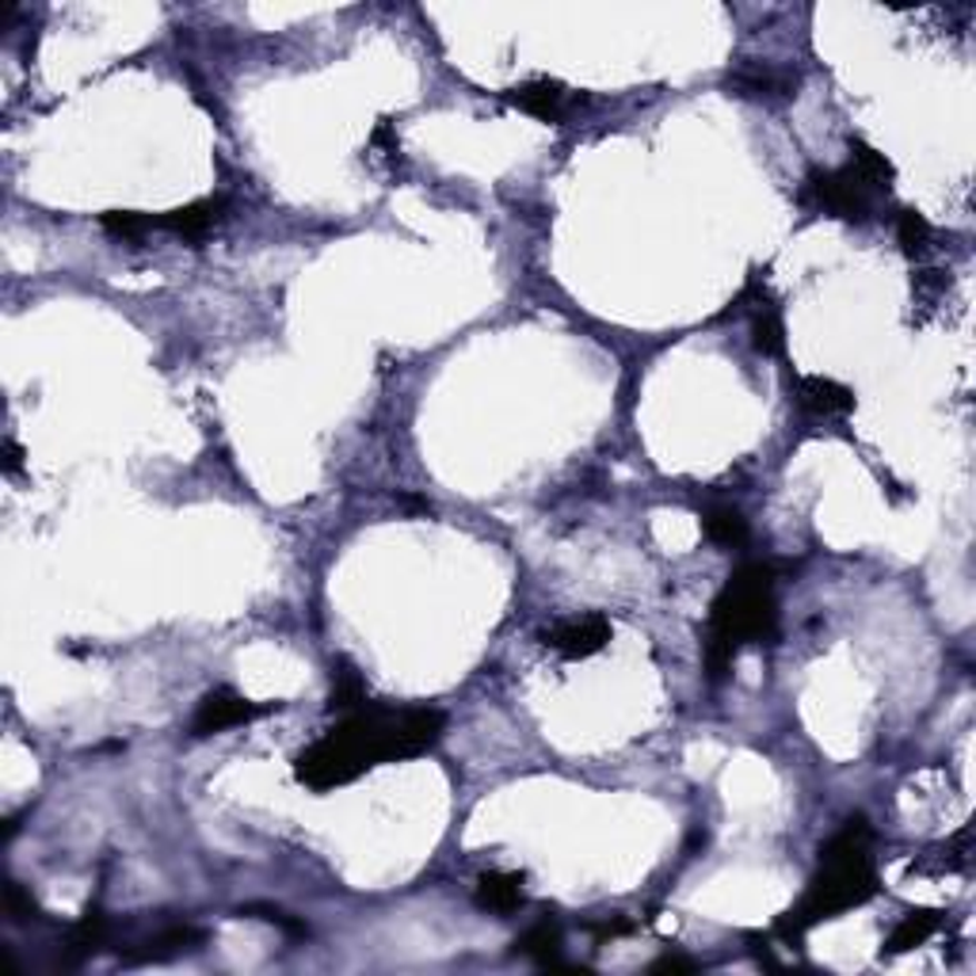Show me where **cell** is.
Returning <instances> with one entry per match:
<instances>
[{
	"mask_svg": "<svg viewBox=\"0 0 976 976\" xmlns=\"http://www.w3.org/2000/svg\"><path fill=\"white\" fill-rule=\"evenodd\" d=\"M16 470H20V446L8 438L4 443V473H16Z\"/></svg>",
	"mask_w": 976,
	"mask_h": 976,
	"instance_id": "obj_24",
	"label": "cell"
},
{
	"mask_svg": "<svg viewBox=\"0 0 976 976\" xmlns=\"http://www.w3.org/2000/svg\"><path fill=\"white\" fill-rule=\"evenodd\" d=\"M702 534L713 545L737 550V545L748 542V519L737 507H710V512H702Z\"/></svg>",
	"mask_w": 976,
	"mask_h": 976,
	"instance_id": "obj_12",
	"label": "cell"
},
{
	"mask_svg": "<svg viewBox=\"0 0 976 976\" xmlns=\"http://www.w3.org/2000/svg\"><path fill=\"white\" fill-rule=\"evenodd\" d=\"M507 100H512L519 111L534 115V119H542V122H561L565 119V107H569V92L561 80L542 77V80H526V85L512 88Z\"/></svg>",
	"mask_w": 976,
	"mask_h": 976,
	"instance_id": "obj_8",
	"label": "cell"
},
{
	"mask_svg": "<svg viewBox=\"0 0 976 976\" xmlns=\"http://www.w3.org/2000/svg\"><path fill=\"white\" fill-rule=\"evenodd\" d=\"M751 347L759 355H782L786 352V328L778 309H759L756 321H751Z\"/></svg>",
	"mask_w": 976,
	"mask_h": 976,
	"instance_id": "obj_18",
	"label": "cell"
},
{
	"mask_svg": "<svg viewBox=\"0 0 976 976\" xmlns=\"http://www.w3.org/2000/svg\"><path fill=\"white\" fill-rule=\"evenodd\" d=\"M240 916H248V919H267V924L283 927L286 935H309V930H306V924H298V919H290V916H286V911H283V908H272V904H248V908H240Z\"/></svg>",
	"mask_w": 976,
	"mask_h": 976,
	"instance_id": "obj_21",
	"label": "cell"
},
{
	"mask_svg": "<svg viewBox=\"0 0 976 976\" xmlns=\"http://www.w3.org/2000/svg\"><path fill=\"white\" fill-rule=\"evenodd\" d=\"M443 713L438 710H401L390 713L382 706H359L336 729H328L317 745H309L294 763L298 782L309 790H333L355 782L363 771L386 763V759L420 756L443 737Z\"/></svg>",
	"mask_w": 976,
	"mask_h": 976,
	"instance_id": "obj_1",
	"label": "cell"
},
{
	"mask_svg": "<svg viewBox=\"0 0 976 976\" xmlns=\"http://www.w3.org/2000/svg\"><path fill=\"white\" fill-rule=\"evenodd\" d=\"M363 702H366V691H363L359 671L347 664V660H339V664H333V702L328 706L352 713V710H359Z\"/></svg>",
	"mask_w": 976,
	"mask_h": 976,
	"instance_id": "obj_17",
	"label": "cell"
},
{
	"mask_svg": "<svg viewBox=\"0 0 976 976\" xmlns=\"http://www.w3.org/2000/svg\"><path fill=\"white\" fill-rule=\"evenodd\" d=\"M195 943H203V930L199 927H168L160 930L157 938H149L146 950H138L134 957H141V962H160V957H172L180 950H191Z\"/></svg>",
	"mask_w": 976,
	"mask_h": 976,
	"instance_id": "obj_16",
	"label": "cell"
},
{
	"mask_svg": "<svg viewBox=\"0 0 976 976\" xmlns=\"http://www.w3.org/2000/svg\"><path fill=\"white\" fill-rule=\"evenodd\" d=\"M103 229H107V233H115V237L138 240V237H146L149 229H157V218H154V214L111 210V214H103Z\"/></svg>",
	"mask_w": 976,
	"mask_h": 976,
	"instance_id": "obj_19",
	"label": "cell"
},
{
	"mask_svg": "<svg viewBox=\"0 0 976 976\" xmlns=\"http://www.w3.org/2000/svg\"><path fill=\"white\" fill-rule=\"evenodd\" d=\"M938 924H943V916H938V911H908V916H904L900 924L893 927V935L885 938V954H908V950H916V946H924L927 938L935 935Z\"/></svg>",
	"mask_w": 976,
	"mask_h": 976,
	"instance_id": "obj_11",
	"label": "cell"
},
{
	"mask_svg": "<svg viewBox=\"0 0 976 976\" xmlns=\"http://www.w3.org/2000/svg\"><path fill=\"white\" fill-rule=\"evenodd\" d=\"M542 641L550 644L553 652H561L565 660H584L595 657L599 649H607L611 641V622L603 614H584V618H565V622L550 625L542 633Z\"/></svg>",
	"mask_w": 976,
	"mask_h": 976,
	"instance_id": "obj_6",
	"label": "cell"
},
{
	"mask_svg": "<svg viewBox=\"0 0 976 976\" xmlns=\"http://www.w3.org/2000/svg\"><path fill=\"white\" fill-rule=\"evenodd\" d=\"M515 950L523 957H531V962L539 965H558V954H561V927L553 924V919H539L526 935L515 938Z\"/></svg>",
	"mask_w": 976,
	"mask_h": 976,
	"instance_id": "obj_14",
	"label": "cell"
},
{
	"mask_svg": "<svg viewBox=\"0 0 976 976\" xmlns=\"http://www.w3.org/2000/svg\"><path fill=\"white\" fill-rule=\"evenodd\" d=\"M4 908L12 919H39V904H34V897L27 889H20L16 881L4 885Z\"/></svg>",
	"mask_w": 976,
	"mask_h": 976,
	"instance_id": "obj_22",
	"label": "cell"
},
{
	"mask_svg": "<svg viewBox=\"0 0 976 976\" xmlns=\"http://www.w3.org/2000/svg\"><path fill=\"white\" fill-rule=\"evenodd\" d=\"M877 893V874L870 858V824L866 817H850L828 844L820 847V874L812 877L809 893L790 916L778 924L782 935H805L809 927L858 908Z\"/></svg>",
	"mask_w": 976,
	"mask_h": 976,
	"instance_id": "obj_3",
	"label": "cell"
},
{
	"mask_svg": "<svg viewBox=\"0 0 976 976\" xmlns=\"http://www.w3.org/2000/svg\"><path fill=\"white\" fill-rule=\"evenodd\" d=\"M778 633V607H775V572L771 565L748 561L729 576V584L718 591L710 603V622H706V676L721 683L737 664V652L745 644L775 641Z\"/></svg>",
	"mask_w": 976,
	"mask_h": 976,
	"instance_id": "obj_2",
	"label": "cell"
},
{
	"mask_svg": "<svg viewBox=\"0 0 976 976\" xmlns=\"http://www.w3.org/2000/svg\"><path fill=\"white\" fill-rule=\"evenodd\" d=\"M897 237H900L904 253H908V256H919V253H924V248L930 245V226H927V218H924V214H916V210H900Z\"/></svg>",
	"mask_w": 976,
	"mask_h": 976,
	"instance_id": "obj_20",
	"label": "cell"
},
{
	"mask_svg": "<svg viewBox=\"0 0 976 976\" xmlns=\"http://www.w3.org/2000/svg\"><path fill=\"white\" fill-rule=\"evenodd\" d=\"M103 938H107V916L96 908V904H88V911L77 919V927L69 930V938H66V957L69 962H80V957L100 950Z\"/></svg>",
	"mask_w": 976,
	"mask_h": 976,
	"instance_id": "obj_13",
	"label": "cell"
},
{
	"mask_svg": "<svg viewBox=\"0 0 976 976\" xmlns=\"http://www.w3.org/2000/svg\"><path fill=\"white\" fill-rule=\"evenodd\" d=\"M477 904L485 911H496V916H512L519 904H523V874H507V870L481 874Z\"/></svg>",
	"mask_w": 976,
	"mask_h": 976,
	"instance_id": "obj_10",
	"label": "cell"
},
{
	"mask_svg": "<svg viewBox=\"0 0 976 976\" xmlns=\"http://www.w3.org/2000/svg\"><path fill=\"white\" fill-rule=\"evenodd\" d=\"M226 210H229V203L221 199V195H218V199L187 203V206H180V210H172V214H165V218H157V229H168V233H176V237H187V240H199L214 226H218L221 218H226Z\"/></svg>",
	"mask_w": 976,
	"mask_h": 976,
	"instance_id": "obj_9",
	"label": "cell"
},
{
	"mask_svg": "<svg viewBox=\"0 0 976 976\" xmlns=\"http://www.w3.org/2000/svg\"><path fill=\"white\" fill-rule=\"evenodd\" d=\"M272 710H279V706L248 702V698L237 694L233 687H218V691H210L199 702L195 721H191V732H195V737H214V732H226V729H233V724H248V721L264 718V713H272Z\"/></svg>",
	"mask_w": 976,
	"mask_h": 976,
	"instance_id": "obj_5",
	"label": "cell"
},
{
	"mask_svg": "<svg viewBox=\"0 0 976 976\" xmlns=\"http://www.w3.org/2000/svg\"><path fill=\"white\" fill-rule=\"evenodd\" d=\"M652 973H694V962L691 957H660V962H652L649 965Z\"/></svg>",
	"mask_w": 976,
	"mask_h": 976,
	"instance_id": "obj_23",
	"label": "cell"
},
{
	"mask_svg": "<svg viewBox=\"0 0 976 976\" xmlns=\"http://www.w3.org/2000/svg\"><path fill=\"white\" fill-rule=\"evenodd\" d=\"M870 195H874V187L847 165V168H831V172L812 168L809 180H805L801 199L820 206V210L831 214V218L862 221L866 214H870Z\"/></svg>",
	"mask_w": 976,
	"mask_h": 976,
	"instance_id": "obj_4",
	"label": "cell"
},
{
	"mask_svg": "<svg viewBox=\"0 0 976 976\" xmlns=\"http://www.w3.org/2000/svg\"><path fill=\"white\" fill-rule=\"evenodd\" d=\"M793 397L797 405L812 412V416H839V412L855 408V393H850L844 382L824 378V374H805V378H797Z\"/></svg>",
	"mask_w": 976,
	"mask_h": 976,
	"instance_id": "obj_7",
	"label": "cell"
},
{
	"mask_svg": "<svg viewBox=\"0 0 976 976\" xmlns=\"http://www.w3.org/2000/svg\"><path fill=\"white\" fill-rule=\"evenodd\" d=\"M850 168H855L874 191H889L893 176H897L889 160H885V154H877L874 146H866V141H858V138L850 141Z\"/></svg>",
	"mask_w": 976,
	"mask_h": 976,
	"instance_id": "obj_15",
	"label": "cell"
}]
</instances>
